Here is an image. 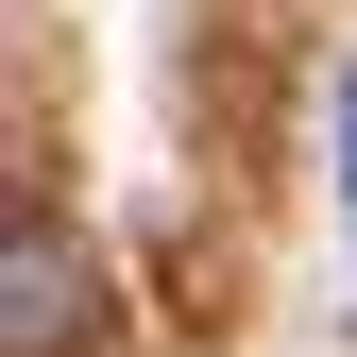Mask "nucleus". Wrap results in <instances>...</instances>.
<instances>
[{
  "instance_id": "2",
  "label": "nucleus",
  "mask_w": 357,
  "mask_h": 357,
  "mask_svg": "<svg viewBox=\"0 0 357 357\" xmlns=\"http://www.w3.org/2000/svg\"><path fill=\"white\" fill-rule=\"evenodd\" d=\"M340 153H357V85H340Z\"/></svg>"
},
{
  "instance_id": "1",
  "label": "nucleus",
  "mask_w": 357,
  "mask_h": 357,
  "mask_svg": "<svg viewBox=\"0 0 357 357\" xmlns=\"http://www.w3.org/2000/svg\"><path fill=\"white\" fill-rule=\"evenodd\" d=\"M68 340H85V255L52 204H17L0 221V357H68Z\"/></svg>"
}]
</instances>
